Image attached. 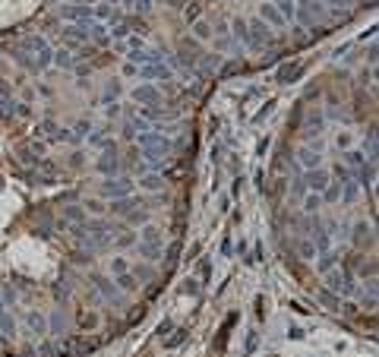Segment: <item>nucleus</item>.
I'll list each match as a JSON object with an SVG mask.
<instances>
[{
  "instance_id": "40",
  "label": "nucleus",
  "mask_w": 379,
  "mask_h": 357,
  "mask_svg": "<svg viewBox=\"0 0 379 357\" xmlns=\"http://www.w3.org/2000/svg\"><path fill=\"white\" fill-rule=\"evenodd\" d=\"M126 4H133V7H136V0H126Z\"/></svg>"
},
{
  "instance_id": "19",
  "label": "nucleus",
  "mask_w": 379,
  "mask_h": 357,
  "mask_svg": "<svg viewBox=\"0 0 379 357\" xmlns=\"http://www.w3.org/2000/svg\"><path fill=\"white\" fill-rule=\"evenodd\" d=\"M300 161L313 171V164H319V152H313V149H300Z\"/></svg>"
},
{
  "instance_id": "1",
  "label": "nucleus",
  "mask_w": 379,
  "mask_h": 357,
  "mask_svg": "<svg viewBox=\"0 0 379 357\" xmlns=\"http://www.w3.org/2000/svg\"><path fill=\"white\" fill-rule=\"evenodd\" d=\"M88 351H95V342L88 335H70V338H63V342L54 348L57 357H82Z\"/></svg>"
},
{
  "instance_id": "34",
  "label": "nucleus",
  "mask_w": 379,
  "mask_h": 357,
  "mask_svg": "<svg viewBox=\"0 0 379 357\" xmlns=\"http://www.w3.org/2000/svg\"><path fill=\"white\" fill-rule=\"evenodd\" d=\"M326 4H332L335 10H351V4H354V0H326Z\"/></svg>"
},
{
  "instance_id": "20",
  "label": "nucleus",
  "mask_w": 379,
  "mask_h": 357,
  "mask_svg": "<svg viewBox=\"0 0 379 357\" xmlns=\"http://www.w3.org/2000/svg\"><path fill=\"white\" fill-rule=\"evenodd\" d=\"M231 26H234V35H237V38H240V41H247V45H250V32H247V19H234Z\"/></svg>"
},
{
  "instance_id": "6",
  "label": "nucleus",
  "mask_w": 379,
  "mask_h": 357,
  "mask_svg": "<svg viewBox=\"0 0 379 357\" xmlns=\"http://www.w3.org/2000/svg\"><path fill=\"white\" fill-rule=\"evenodd\" d=\"M303 73V64L300 60H294V64H284L281 70H278V82H297V76Z\"/></svg>"
},
{
  "instance_id": "31",
  "label": "nucleus",
  "mask_w": 379,
  "mask_h": 357,
  "mask_svg": "<svg viewBox=\"0 0 379 357\" xmlns=\"http://www.w3.org/2000/svg\"><path fill=\"white\" fill-rule=\"evenodd\" d=\"M199 275H203V281H209V275H212V262H209V259L199 262Z\"/></svg>"
},
{
  "instance_id": "17",
  "label": "nucleus",
  "mask_w": 379,
  "mask_h": 357,
  "mask_svg": "<svg viewBox=\"0 0 379 357\" xmlns=\"http://www.w3.org/2000/svg\"><path fill=\"white\" fill-rule=\"evenodd\" d=\"M98 167H101L104 174L117 171V155H114V152H104V155H101V161H98Z\"/></svg>"
},
{
  "instance_id": "8",
  "label": "nucleus",
  "mask_w": 379,
  "mask_h": 357,
  "mask_svg": "<svg viewBox=\"0 0 379 357\" xmlns=\"http://www.w3.org/2000/svg\"><path fill=\"white\" fill-rule=\"evenodd\" d=\"M133 98H136L139 104H155V101H158V89H155V86H139V89L133 92Z\"/></svg>"
},
{
  "instance_id": "16",
  "label": "nucleus",
  "mask_w": 379,
  "mask_h": 357,
  "mask_svg": "<svg viewBox=\"0 0 379 357\" xmlns=\"http://www.w3.org/2000/svg\"><path fill=\"white\" fill-rule=\"evenodd\" d=\"M104 193H107V196H126V193H130V183H126V180H120V183H104Z\"/></svg>"
},
{
  "instance_id": "5",
  "label": "nucleus",
  "mask_w": 379,
  "mask_h": 357,
  "mask_svg": "<svg viewBox=\"0 0 379 357\" xmlns=\"http://www.w3.org/2000/svg\"><path fill=\"white\" fill-rule=\"evenodd\" d=\"M262 16H259V19L265 23V26H275V29H281L284 26V19H281V13L275 10V4H262V10H259Z\"/></svg>"
},
{
  "instance_id": "12",
  "label": "nucleus",
  "mask_w": 379,
  "mask_h": 357,
  "mask_svg": "<svg viewBox=\"0 0 379 357\" xmlns=\"http://www.w3.org/2000/svg\"><path fill=\"white\" fill-rule=\"evenodd\" d=\"M275 10L281 13V19L287 23V19H294V10L297 7H294V0H275Z\"/></svg>"
},
{
  "instance_id": "28",
  "label": "nucleus",
  "mask_w": 379,
  "mask_h": 357,
  "mask_svg": "<svg viewBox=\"0 0 379 357\" xmlns=\"http://www.w3.org/2000/svg\"><path fill=\"white\" fill-rule=\"evenodd\" d=\"M345 161L351 167H360V164H364V155H360V152H345Z\"/></svg>"
},
{
  "instance_id": "21",
  "label": "nucleus",
  "mask_w": 379,
  "mask_h": 357,
  "mask_svg": "<svg viewBox=\"0 0 379 357\" xmlns=\"http://www.w3.org/2000/svg\"><path fill=\"white\" fill-rule=\"evenodd\" d=\"M319 205H322V196L319 193H306V199H303V209L306 212H316Z\"/></svg>"
},
{
  "instance_id": "18",
  "label": "nucleus",
  "mask_w": 379,
  "mask_h": 357,
  "mask_svg": "<svg viewBox=\"0 0 379 357\" xmlns=\"http://www.w3.org/2000/svg\"><path fill=\"white\" fill-rule=\"evenodd\" d=\"M13 326H16V323H13V313L0 304V329H4V332H13Z\"/></svg>"
},
{
  "instance_id": "41",
  "label": "nucleus",
  "mask_w": 379,
  "mask_h": 357,
  "mask_svg": "<svg viewBox=\"0 0 379 357\" xmlns=\"http://www.w3.org/2000/svg\"><path fill=\"white\" fill-rule=\"evenodd\" d=\"M111 4H117V0H111Z\"/></svg>"
},
{
  "instance_id": "30",
  "label": "nucleus",
  "mask_w": 379,
  "mask_h": 357,
  "mask_svg": "<svg viewBox=\"0 0 379 357\" xmlns=\"http://www.w3.org/2000/svg\"><path fill=\"white\" fill-rule=\"evenodd\" d=\"M54 60H57L60 67H73V57H70L66 51H57V57H54Z\"/></svg>"
},
{
  "instance_id": "29",
  "label": "nucleus",
  "mask_w": 379,
  "mask_h": 357,
  "mask_svg": "<svg viewBox=\"0 0 379 357\" xmlns=\"http://www.w3.org/2000/svg\"><path fill=\"white\" fill-rule=\"evenodd\" d=\"M184 335H187L184 329H177V332H174V335L168 338V342H165V345H168V348H174V345H180V342H184Z\"/></svg>"
},
{
  "instance_id": "7",
  "label": "nucleus",
  "mask_w": 379,
  "mask_h": 357,
  "mask_svg": "<svg viewBox=\"0 0 379 357\" xmlns=\"http://www.w3.org/2000/svg\"><path fill=\"white\" fill-rule=\"evenodd\" d=\"M26 48H32L35 54H38V67H44V64L51 60V51H48V41H44V38H29Z\"/></svg>"
},
{
  "instance_id": "2",
  "label": "nucleus",
  "mask_w": 379,
  "mask_h": 357,
  "mask_svg": "<svg viewBox=\"0 0 379 357\" xmlns=\"http://www.w3.org/2000/svg\"><path fill=\"white\" fill-rule=\"evenodd\" d=\"M297 10H294V19H300V23H313V19H319L322 16V10H326V4L322 0H300V4H294Z\"/></svg>"
},
{
  "instance_id": "37",
  "label": "nucleus",
  "mask_w": 379,
  "mask_h": 357,
  "mask_svg": "<svg viewBox=\"0 0 379 357\" xmlns=\"http://www.w3.org/2000/svg\"><path fill=\"white\" fill-rule=\"evenodd\" d=\"M114 272H117V275L126 272V262H123V259H114Z\"/></svg>"
},
{
  "instance_id": "27",
  "label": "nucleus",
  "mask_w": 379,
  "mask_h": 357,
  "mask_svg": "<svg viewBox=\"0 0 379 357\" xmlns=\"http://www.w3.org/2000/svg\"><path fill=\"white\" fill-rule=\"evenodd\" d=\"M357 196V186H354V180H345V193H341V199H345V202H351Z\"/></svg>"
},
{
  "instance_id": "23",
  "label": "nucleus",
  "mask_w": 379,
  "mask_h": 357,
  "mask_svg": "<svg viewBox=\"0 0 379 357\" xmlns=\"http://www.w3.org/2000/svg\"><path fill=\"white\" fill-rule=\"evenodd\" d=\"M95 323H98L95 313H85V310L79 313V326H82V329H95Z\"/></svg>"
},
{
  "instance_id": "32",
  "label": "nucleus",
  "mask_w": 379,
  "mask_h": 357,
  "mask_svg": "<svg viewBox=\"0 0 379 357\" xmlns=\"http://www.w3.org/2000/svg\"><path fill=\"white\" fill-rule=\"evenodd\" d=\"M364 240H370V228L367 224H357V243H364Z\"/></svg>"
},
{
  "instance_id": "38",
  "label": "nucleus",
  "mask_w": 379,
  "mask_h": 357,
  "mask_svg": "<svg viewBox=\"0 0 379 357\" xmlns=\"http://www.w3.org/2000/svg\"><path fill=\"white\" fill-rule=\"evenodd\" d=\"M187 4V0H171V7H184Z\"/></svg>"
},
{
  "instance_id": "14",
  "label": "nucleus",
  "mask_w": 379,
  "mask_h": 357,
  "mask_svg": "<svg viewBox=\"0 0 379 357\" xmlns=\"http://www.w3.org/2000/svg\"><path fill=\"white\" fill-rule=\"evenodd\" d=\"M297 253H300V259H316V243L313 240H297Z\"/></svg>"
},
{
  "instance_id": "13",
  "label": "nucleus",
  "mask_w": 379,
  "mask_h": 357,
  "mask_svg": "<svg viewBox=\"0 0 379 357\" xmlns=\"http://www.w3.org/2000/svg\"><path fill=\"white\" fill-rule=\"evenodd\" d=\"M184 19H187L190 26H193L196 19H203V7H199V4H193V0H190V4L184 7Z\"/></svg>"
},
{
  "instance_id": "24",
  "label": "nucleus",
  "mask_w": 379,
  "mask_h": 357,
  "mask_svg": "<svg viewBox=\"0 0 379 357\" xmlns=\"http://www.w3.org/2000/svg\"><path fill=\"white\" fill-rule=\"evenodd\" d=\"M142 243H161V234H158V228H152V224H149V228L142 231Z\"/></svg>"
},
{
  "instance_id": "3",
  "label": "nucleus",
  "mask_w": 379,
  "mask_h": 357,
  "mask_svg": "<svg viewBox=\"0 0 379 357\" xmlns=\"http://www.w3.org/2000/svg\"><path fill=\"white\" fill-rule=\"evenodd\" d=\"M247 32H250V45H253V48H259V45H269V41H272V35H269V26H265L262 19L247 23Z\"/></svg>"
},
{
  "instance_id": "25",
  "label": "nucleus",
  "mask_w": 379,
  "mask_h": 357,
  "mask_svg": "<svg viewBox=\"0 0 379 357\" xmlns=\"http://www.w3.org/2000/svg\"><path fill=\"white\" fill-rule=\"evenodd\" d=\"M26 319H29V326H32V329H38V332H44V316H41V313H29Z\"/></svg>"
},
{
  "instance_id": "9",
  "label": "nucleus",
  "mask_w": 379,
  "mask_h": 357,
  "mask_svg": "<svg viewBox=\"0 0 379 357\" xmlns=\"http://www.w3.org/2000/svg\"><path fill=\"white\" fill-rule=\"evenodd\" d=\"M329 285H332V291H345V294L354 291L351 278H348V275H341V272H329Z\"/></svg>"
},
{
  "instance_id": "11",
  "label": "nucleus",
  "mask_w": 379,
  "mask_h": 357,
  "mask_svg": "<svg viewBox=\"0 0 379 357\" xmlns=\"http://www.w3.org/2000/svg\"><path fill=\"white\" fill-rule=\"evenodd\" d=\"M193 35H196L199 41H209V38H212V26H209L206 19H196V23H193Z\"/></svg>"
},
{
  "instance_id": "35",
  "label": "nucleus",
  "mask_w": 379,
  "mask_h": 357,
  "mask_svg": "<svg viewBox=\"0 0 379 357\" xmlns=\"http://www.w3.org/2000/svg\"><path fill=\"white\" fill-rule=\"evenodd\" d=\"M142 186H146V190H158L161 180H158V177H146V180H142Z\"/></svg>"
},
{
  "instance_id": "26",
  "label": "nucleus",
  "mask_w": 379,
  "mask_h": 357,
  "mask_svg": "<svg viewBox=\"0 0 379 357\" xmlns=\"http://www.w3.org/2000/svg\"><path fill=\"white\" fill-rule=\"evenodd\" d=\"M319 300H322V304H326V307H332V310H338V297H335L332 291H319Z\"/></svg>"
},
{
  "instance_id": "15",
  "label": "nucleus",
  "mask_w": 379,
  "mask_h": 357,
  "mask_svg": "<svg viewBox=\"0 0 379 357\" xmlns=\"http://www.w3.org/2000/svg\"><path fill=\"white\" fill-rule=\"evenodd\" d=\"M139 253L146 256L149 262H155V259H161V243H142V247H139Z\"/></svg>"
},
{
  "instance_id": "36",
  "label": "nucleus",
  "mask_w": 379,
  "mask_h": 357,
  "mask_svg": "<svg viewBox=\"0 0 379 357\" xmlns=\"http://www.w3.org/2000/svg\"><path fill=\"white\" fill-rule=\"evenodd\" d=\"M123 73H126V76H136L139 67H136V64H126V67H123Z\"/></svg>"
},
{
  "instance_id": "4",
  "label": "nucleus",
  "mask_w": 379,
  "mask_h": 357,
  "mask_svg": "<svg viewBox=\"0 0 379 357\" xmlns=\"http://www.w3.org/2000/svg\"><path fill=\"white\" fill-rule=\"evenodd\" d=\"M329 183H332V180H329V174H326V171H319V167H316V171H310V174H306V183H303V186H310L313 193H322Z\"/></svg>"
},
{
  "instance_id": "10",
  "label": "nucleus",
  "mask_w": 379,
  "mask_h": 357,
  "mask_svg": "<svg viewBox=\"0 0 379 357\" xmlns=\"http://www.w3.org/2000/svg\"><path fill=\"white\" fill-rule=\"evenodd\" d=\"M88 16H92V10L88 7H82V4H73V7H63V19H88Z\"/></svg>"
},
{
  "instance_id": "33",
  "label": "nucleus",
  "mask_w": 379,
  "mask_h": 357,
  "mask_svg": "<svg viewBox=\"0 0 379 357\" xmlns=\"http://www.w3.org/2000/svg\"><path fill=\"white\" fill-rule=\"evenodd\" d=\"M272 111H275V101H265V108H262L259 114H256V120H265L269 114H272Z\"/></svg>"
},
{
  "instance_id": "22",
  "label": "nucleus",
  "mask_w": 379,
  "mask_h": 357,
  "mask_svg": "<svg viewBox=\"0 0 379 357\" xmlns=\"http://www.w3.org/2000/svg\"><path fill=\"white\" fill-rule=\"evenodd\" d=\"M117 285H120L123 291H133V288H136V278H133L130 272H120V275H117Z\"/></svg>"
},
{
  "instance_id": "39",
  "label": "nucleus",
  "mask_w": 379,
  "mask_h": 357,
  "mask_svg": "<svg viewBox=\"0 0 379 357\" xmlns=\"http://www.w3.org/2000/svg\"><path fill=\"white\" fill-rule=\"evenodd\" d=\"M76 4H82V7H85V4H95V0H76Z\"/></svg>"
}]
</instances>
